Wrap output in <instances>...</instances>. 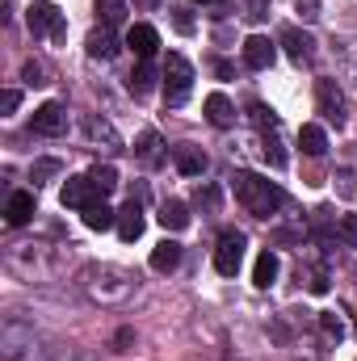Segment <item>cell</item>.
Masks as SVG:
<instances>
[{
  "label": "cell",
  "mask_w": 357,
  "mask_h": 361,
  "mask_svg": "<svg viewBox=\"0 0 357 361\" xmlns=\"http://www.w3.org/2000/svg\"><path fill=\"white\" fill-rule=\"evenodd\" d=\"M231 189H236V202H240L248 214H257V219L277 214L282 202H286V193H282L269 177H257V173H236V177H231Z\"/></svg>",
  "instance_id": "obj_1"
},
{
  "label": "cell",
  "mask_w": 357,
  "mask_h": 361,
  "mask_svg": "<svg viewBox=\"0 0 357 361\" xmlns=\"http://www.w3.org/2000/svg\"><path fill=\"white\" fill-rule=\"evenodd\" d=\"M131 286H135V277L122 269H109V265H92L85 269V290H89L92 298H101V302H118V298H126L131 294Z\"/></svg>",
  "instance_id": "obj_2"
},
{
  "label": "cell",
  "mask_w": 357,
  "mask_h": 361,
  "mask_svg": "<svg viewBox=\"0 0 357 361\" xmlns=\"http://www.w3.org/2000/svg\"><path fill=\"white\" fill-rule=\"evenodd\" d=\"M189 92H193V63L185 55H169V63H164V101L185 105Z\"/></svg>",
  "instance_id": "obj_3"
},
{
  "label": "cell",
  "mask_w": 357,
  "mask_h": 361,
  "mask_svg": "<svg viewBox=\"0 0 357 361\" xmlns=\"http://www.w3.org/2000/svg\"><path fill=\"white\" fill-rule=\"evenodd\" d=\"M25 25H30V34H34V38H42V34H51V38H63V34H68V25H63V13H59L51 0H34V4L25 8Z\"/></svg>",
  "instance_id": "obj_4"
},
{
  "label": "cell",
  "mask_w": 357,
  "mask_h": 361,
  "mask_svg": "<svg viewBox=\"0 0 357 361\" xmlns=\"http://www.w3.org/2000/svg\"><path fill=\"white\" fill-rule=\"evenodd\" d=\"M244 248H248L244 231H223L219 235V248H214V269L223 273V277H236L240 265H244Z\"/></svg>",
  "instance_id": "obj_5"
},
{
  "label": "cell",
  "mask_w": 357,
  "mask_h": 361,
  "mask_svg": "<svg viewBox=\"0 0 357 361\" xmlns=\"http://www.w3.org/2000/svg\"><path fill=\"white\" fill-rule=\"evenodd\" d=\"M315 105H320L324 122L345 126V92L337 89V80H315Z\"/></svg>",
  "instance_id": "obj_6"
},
{
  "label": "cell",
  "mask_w": 357,
  "mask_h": 361,
  "mask_svg": "<svg viewBox=\"0 0 357 361\" xmlns=\"http://www.w3.org/2000/svg\"><path fill=\"white\" fill-rule=\"evenodd\" d=\"M63 130H68V109H63L59 101H47V105L34 109V135L55 139V135H63Z\"/></svg>",
  "instance_id": "obj_7"
},
{
  "label": "cell",
  "mask_w": 357,
  "mask_h": 361,
  "mask_svg": "<svg viewBox=\"0 0 357 361\" xmlns=\"http://www.w3.org/2000/svg\"><path fill=\"white\" fill-rule=\"evenodd\" d=\"M63 206H76V210H89V206H97L101 202V189H97V180L92 177H68V185H63Z\"/></svg>",
  "instance_id": "obj_8"
},
{
  "label": "cell",
  "mask_w": 357,
  "mask_h": 361,
  "mask_svg": "<svg viewBox=\"0 0 357 361\" xmlns=\"http://www.w3.org/2000/svg\"><path fill=\"white\" fill-rule=\"evenodd\" d=\"M282 47H286V55H290L294 63H311V59H315V38H311V34H303L298 25L282 30Z\"/></svg>",
  "instance_id": "obj_9"
},
{
  "label": "cell",
  "mask_w": 357,
  "mask_h": 361,
  "mask_svg": "<svg viewBox=\"0 0 357 361\" xmlns=\"http://www.w3.org/2000/svg\"><path fill=\"white\" fill-rule=\"evenodd\" d=\"M173 164H177L181 177H202L206 173V152L202 147H193V143H181V147H173Z\"/></svg>",
  "instance_id": "obj_10"
},
{
  "label": "cell",
  "mask_w": 357,
  "mask_h": 361,
  "mask_svg": "<svg viewBox=\"0 0 357 361\" xmlns=\"http://www.w3.org/2000/svg\"><path fill=\"white\" fill-rule=\"evenodd\" d=\"M273 59H277V51H273V42H269L265 34H253V38L244 42V63H248L253 72L273 68Z\"/></svg>",
  "instance_id": "obj_11"
},
{
  "label": "cell",
  "mask_w": 357,
  "mask_h": 361,
  "mask_svg": "<svg viewBox=\"0 0 357 361\" xmlns=\"http://www.w3.org/2000/svg\"><path fill=\"white\" fill-rule=\"evenodd\" d=\"M143 227H147V219H143V206H139V202H126V206L118 210V235H122L126 244H135V240L143 235Z\"/></svg>",
  "instance_id": "obj_12"
},
{
  "label": "cell",
  "mask_w": 357,
  "mask_h": 361,
  "mask_svg": "<svg viewBox=\"0 0 357 361\" xmlns=\"http://www.w3.org/2000/svg\"><path fill=\"white\" fill-rule=\"evenodd\" d=\"M85 135H89L92 147H105V152H118V147H122L118 130H114L105 118H97V114H89V118H85Z\"/></svg>",
  "instance_id": "obj_13"
},
{
  "label": "cell",
  "mask_w": 357,
  "mask_h": 361,
  "mask_svg": "<svg viewBox=\"0 0 357 361\" xmlns=\"http://www.w3.org/2000/svg\"><path fill=\"white\" fill-rule=\"evenodd\" d=\"M126 47H131L139 59H152V55L160 51V34H156L152 25H131V30H126Z\"/></svg>",
  "instance_id": "obj_14"
},
{
  "label": "cell",
  "mask_w": 357,
  "mask_h": 361,
  "mask_svg": "<svg viewBox=\"0 0 357 361\" xmlns=\"http://www.w3.org/2000/svg\"><path fill=\"white\" fill-rule=\"evenodd\" d=\"M4 219H8V227H25V223L34 219V193H25V189L8 193V202H4Z\"/></svg>",
  "instance_id": "obj_15"
},
{
  "label": "cell",
  "mask_w": 357,
  "mask_h": 361,
  "mask_svg": "<svg viewBox=\"0 0 357 361\" xmlns=\"http://www.w3.org/2000/svg\"><path fill=\"white\" fill-rule=\"evenodd\" d=\"M206 122H210V126H219V130L236 126V105H231L223 92H210V97H206Z\"/></svg>",
  "instance_id": "obj_16"
},
{
  "label": "cell",
  "mask_w": 357,
  "mask_h": 361,
  "mask_svg": "<svg viewBox=\"0 0 357 361\" xmlns=\"http://www.w3.org/2000/svg\"><path fill=\"white\" fill-rule=\"evenodd\" d=\"M156 80H160V72L152 68V59H139L126 85H131V92H135V97H152V92H156Z\"/></svg>",
  "instance_id": "obj_17"
},
{
  "label": "cell",
  "mask_w": 357,
  "mask_h": 361,
  "mask_svg": "<svg viewBox=\"0 0 357 361\" xmlns=\"http://www.w3.org/2000/svg\"><path fill=\"white\" fill-rule=\"evenodd\" d=\"M156 219H160V227H164V231H185V227H189V206L177 202V197H169V202L160 206V214H156Z\"/></svg>",
  "instance_id": "obj_18"
},
{
  "label": "cell",
  "mask_w": 357,
  "mask_h": 361,
  "mask_svg": "<svg viewBox=\"0 0 357 361\" xmlns=\"http://www.w3.org/2000/svg\"><path fill=\"white\" fill-rule=\"evenodd\" d=\"M177 265H181V244L177 240H164V244L152 248V269L156 273H173Z\"/></svg>",
  "instance_id": "obj_19"
},
{
  "label": "cell",
  "mask_w": 357,
  "mask_h": 361,
  "mask_svg": "<svg viewBox=\"0 0 357 361\" xmlns=\"http://www.w3.org/2000/svg\"><path fill=\"white\" fill-rule=\"evenodd\" d=\"M85 47H89L92 59H114V55H118V38H114V30H105V25H101V30H92Z\"/></svg>",
  "instance_id": "obj_20"
},
{
  "label": "cell",
  "mask_w": 357,
  "mask_h": 361,
  "mask_svg": "<svg viewBox=\"0 0 357 361\" xmlns=\"http://www.w3.org/2000/svg\"><path fill=\"white\" fill-rule=\"evenodd\" d=\"M277 269H282V261H277V252H261V257H257V265H253V281H257V286H261V290H269V286H273V281H277Z\"/></svg>",
  "instance_id": "obj_21"
},
{
  "label": "cell",
  "mask_w": 357,
  "mask_h": 361,
  "mask_svg": "<svg viewBox=\"0 0 357 361\" xmlns=\"http://www.w3.org/2000/svg\"><path fill=\"white\" fill-rule=\"evenodd\" d=\"M298 147H303L307 156H324V152H328V135H324V126L307 122V126L298 130Z\"/></svg>",
  "instance_id": "obj_22"
},
{
  "label": "cell",
  "mask_w": 357,
  "mask_h": 361,
  "mask_svg": "<svg viewBox=\"0 0 357 361\" xmlns=\"http://www.w3.org/2000/svg\"><path fill=\"white\" fill-rule=\"evenodd\" d=\"M85 227L89 231H109V227H118V210H109L105 202H97L85 210Z\"/></svg>",
  "instance_id": "obj_23"
},
{
  "label": "cell",
  "mask_w": 357,
  "mask_h": 361,
  "mask_svg": "<svg viewBox=\"0 0 357 361\" xmlns=\"http://www.w3.org/2000/svg\"><path fill=\"white\" fill-rule=\"evenodd\" d=\"M97 17H101L105 30L122 25V21H126V0H97Z\"/></svg>",
  "instance_id": "obj_24"
},
{
  "label": "cell",
  "mask_w": 357,
  "mask_h": 361,
  "mask_svg": "<svg viewBox=\"0 0 357 361\" xmlns=\"http://www.w3.org/2000/svg\"><path fill=\"white\" fill-rule=\"evenodd\" d=\"M160 147H164V143H160V135H156V130H143V135H139V143H135V152H139V160H143V164H160Z\"/></svg>",
  "instance_id": "obj_25"
},
{
  "label": "cell",
  "mask_w": 357,
  "mask_h": 361,
  "mask_svg": "<svg viewBox=\"0 0 357 361\" xmlns=\"http://www.w3.org/2000/svg\"><path fill=\"white\" fill-rule=\"evenodd\" d=\"M89 177L97 180V189H101V193H109V189H118V169H114V164H97V169H92Z\"/></svg>",
  "instance_id": "obj_26"
},
{
  "label": "cell",
  "mask_w": 357,
  "mask_h": 361,
  "mask_svg": "<svg viewBox=\"0 0 357 361\" xmlns=\"http://www.w3.org/2000/svg\"><path fill=\"white\" fill-rule=\"evenodd\" d=\"M59 173H63V164H59V160H38V164H34V173H30V177H34V185H42V180L59 177Z\"/></svg>",
  "instance_id": "obj_27"
},
{
  "label": "cell",
  "mask_w": 357,
  "mask_h": 361,
  "mask_svg": "<svg viewBox=\"0 0 357 361\" xmlns=\"http://www.w3.org/2000/svg\"><path fill=\"white\" fill-rule=\"evenodd\" d=\"M193 202H198L202 210H210V214H214V210H219V189H214V185H198Z\"/></svg>",
  "instance_id": "obj_28"
},
{
  "label": "cell",
  "mask_w": 357,
  "mask_h": 361,
  "mask_svg": "<svg viewBox=\"0 0 357 361\" xmlns=\"http://www.w3.org/2000/svg\"><path fill=\"white\" fill-rule=\"evenodd\" d=\"M320 328H324V336H328V341H341V336H345V324H341V315H332V311H324V315H320Z\"/></svg>",
  "instance_id": "obj_29"
},
{
  "label": "cell",
  "mask_w": 357,
  "mask_h": 361,
  "mask_svg": "<svg viewBox=\"0 0 357 361\" xmlns=\"http://www.w3.org/2000/svg\"><path fill=\"white\" fill-rule=\"evenodd\" d=\"M337 55L345 59V68L357 72V38H337Z\"/></svg>",
  "instance_id": "obj_30"
},
{
  "label": "cell",
  "mask_w": 357,
  "mask_h": 361,
  "mask_svg": "<svg viewBox=\"0 0 357 361\" xmlns=\"http://www.w3.org/2000/svg\"><path fill=\"white\" fill-rule=\"evenodd\" d=\"M337 231H341V240H345L349 248H357V214H341Z\"/></svg>",
  "instance_id": "obj_31"
},
{
  "label": "cell",
  "mask_w": 357,
  "mask_h": 361,
  "mask_svg": "<svg viewBox=\"0 0 357 361\" xmlns=\"http://www.w3.org/2000/svg\"><path fill=\"white\" fill-rule=\"evenodd\" d=\"M21 80H25V85H47V68H42L38 59H30V63L21 68Z\"/></svg>",
  "instance_id": "obj_32"
},
{
  "label": "cell",
  "mask_w": 357,
  "mask_h": 361,
  "mask_svg": "<svg viewBox=\"0 0 357 361\" xmlns=\"http://www.w3.org/2000/svg\"><path fill=\"white\" fill-rule=\"evenodd\" d=\"M265 160L273 164V169H282V164H286V152H282L277 135H269V139H265Z\"/></svg>",
  "instance_id": "obj_33"
},
{
  "label": "cell",
  "mask_w": 357,
  "mask_h": 361,
  "mask_svg": "<svg viewBox=\"0 0 357 361\" xmlns=\"http://www.w3.org/2000/svg\"><path fill=\"white\" fill-rule=\"evenodd\" d=\"M17 105H21V92H17V89H4V92H0V114H13Z\"/></svg>",
  "instance_id": "obj_34"
},
{
  "label": "cell",
  "mask_w": 357,
  "mask_h": 361,
  "mask_svg": "<svg viewBox=\"0 0 357 361\" xmlns=\"http://www.w3.org/2000/svg\"><path fill=\"white\" fill-rule=\"evenodd\" d=\"M173 21H177V30H181V34H193V17H189L185 8H173Z\"/></svg>",
  "instance_id": "obj_35"
},
{
  "label": "cell",
  "mask_w": 357,
  "mask_h": 361,
  "mask_svg": "<svg viewBox=\"0 0 357 361\" xmlns=\"http://www.w3.org/2000/svg\"><path fill=\"white\" fill-rule=\"evenodd\" d=\"M294 4H298V13H303L307 21H315V17H320V0H294Z\"/></svg>",
  "instance_id": "obj_36"
},
{
  "label": "cell",
  "mask_w": 357,
  "mask_h": 361,
  "mask_svg": "<svg viewBox=\"0 0 357 361\" xmlns=\"http://www.w3.org/2000/svg\"><path fill=\"white\" fill-rule=\"evenodd\" d=\"M59 361H97L92 353H80V349H68V357H59Z\"/></svg>",
  "instance_id": "obj_37"
},
{
  "label": "cell",
  "mask_w": 357,
  "mask_h": 361,
  "mask_svg": "<svg viewBox=\"0 0 357 361\" xmlns=\"http://www.w3.org/2000/svg\"><path fill=\"white\" fill-rule=\"evenodd\" d=\"M156 4H160V0H135V8H143V13H152Z\"/></svg>",
  "instance_id": "obj_38"
},
{
  "label": "cell",
  "mask_w": 357,
  "mask_h": 361,
  "mask_svg": "<svg viewBox=\"0 0 357 361\" xmlns=\"http://www.w3.org/2000/svg\"><path fill=\"white\" fill-rule=\"evenodd\" d=\"M198 4H210V0H198Z\"/></svg>",
  "instance_id": "obj_39"
},
{
  "label": "cell",
  "mask_w": 357,
  "mask_h": 361,
  "mask_svg": "<svg viewBox=\"0 0 357 361\" xmlns=\"http://www.w3.org/2000/svg\"><path fill=\"white\" fill-rule=\"evenodd\" d=\"M353 336H357V324H353Z\"/></svg>",
  "instance_id": "obj_40"
}]
</instances>
